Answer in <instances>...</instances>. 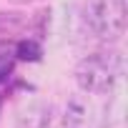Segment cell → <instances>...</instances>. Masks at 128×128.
<instances>
[{"label": "cell", "instance_id": "3957f363", "mask_svg": "<svg viewBox=\"0 0 128 128\" xmlns=\"http://www.w3.org/2000/svg\"><path fill=\"white\" fill-rule=\"evenodd\" d=\"M40 33L43 25H33L23 13H0V58H10L23 38H40Z\"/></svg>", "mask_w": 128, "mask_h": 128}, {"label": "cell", "instance_id": "7a4b0ae2", "mask_svg": "<svg viewBox=\"0 0 128 128\" xmlns=\"http://www.w3.org/2000/svg\"><path fill=\"white\" fill-rule=\"evenodd\" d=\"M80 18L86 30L96 40L113 45L126 33V18H128L126 0H83Z\"/></svg>", "mask_w": 128, "mask_h": 128}, {"label": "cell", "instance_id": "ba28073f", "mask_svg": "<svg viewBox=\"0 0 128 128\" xmlns=\"http://www.w3.org/2000/svg\"><path fill=\"white\" fill-rule=\"evenodd\" d=\"M0 108H3V98H0Z\"/></svg>", "mask_w": 128, "mask_h": 128}, {"label": "cell", "instance_id": "6da1fadb", "mask_svg": "<svg viewBox=\"0 0 128 128\" xmlns=\"http://www.w3.org/2000/svg\"><path fill=\"white\" fill-rule=\"evenodd\" d=\"M76 86L88 96H108L123 76V55L116 48L88 53L76 66Z\"/></svg>", "mask_w": 128, "mask_h": 128}, {"label": "cell", "instance_id": "52a82bcc", "mask_svg": "<svg viewBox=\"0 0 128 128\" xmlns=\"http://www.w3.org/2000/svg\"><path fill=\"white\" fill-rule=\"evenodd\" d=\"M8 3H15V5H28V3H33V0H8Z\"/></svg>", "mask_w": 128, "mask_h": 128}, {"label": "cell", "instance_id": "277c9868", "mask_svg": "<svg viewBox=\"0 0 128 128\" xmlns=\"http://www.w3.org/2000/svg\"><path fill=\"white\" fill-rule=\"evenodd\" d=\"M25 120H28L25 128H68L60 120L58 110H53L48 106H40V108L30 110V116H25Z\"/></svg>", "mask_w": 128, "mask_h": 128}, {"label": "cell", "instance_id": "8992f818", "mask_svg": "<svg viewBox=\"0 0 128 128\" xmlns=\"http://www.w3.org/2000/svg\"><path fill=\"white\" fill-rule=\"evenodd\" d=\"M13 73V60L10 58H0V86H3Z\"/></svg>", "mask_w": 128, "mask_h": 128}, {"label": "cell", "instance_id": "5b68a950", "mask_svg": "<svg viewBox=\"0 0 128 128\" xmlns=\"http://www.w3.org/2000/svg\"><path fill=\"white\" fill-rule=\"evenodd\" d=\"M13 55H15L18 60H28V63H35V60H40V55H43L40 38H23V40L15 45Z\"/></svg>", "mask_w": 128, "mask_h": 128}]
</instances>
